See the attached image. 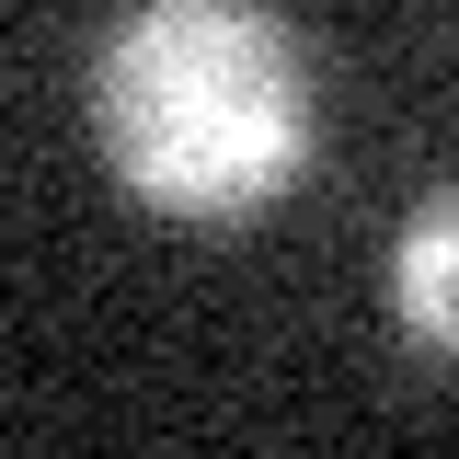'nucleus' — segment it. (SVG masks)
Here are the masks:
<instances>
[{"instance_id": "nucleus-1", "label": "nucleus", "mask_w": 459, "mask_h": 459, "mask_svg": "<svg viewBox=\"0 0 459 459\" xmlns=\"http://www.w3.org/2000/svg\"><path fill=\"white\" fill-rule=\"evenodd\" d=\"M92 138L161 219H264L322 150V81L264 0H138L92 57Z\"/></svg>"}, {"instance_id": "nucleus-2", "label": "nucleus", "mask_w": 459, "mask_h": 459, "mask_svg": "<svg viewBox=\"0 0 459 459\" xmlns=\"http://www.w3.org/2000/svg\"><path fill=\"white\" fill-rule=\"evenodd\" d=\"M391 322L425 356H459V172L391 230Z\"/></svg>"}]
</instances>
